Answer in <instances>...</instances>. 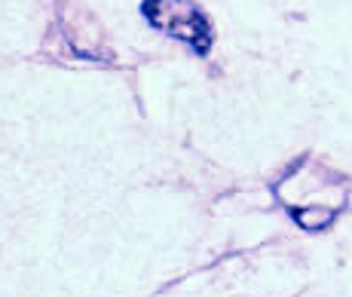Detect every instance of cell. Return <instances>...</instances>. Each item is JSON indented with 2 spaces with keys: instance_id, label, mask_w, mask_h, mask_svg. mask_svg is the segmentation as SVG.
Masks as SVG:
<instances>
[{
  "instance_id": "obj_1",
  "label": "cell",
  "mask_w": 352,
  "mask_h": 297,
  "mask_svg": "<svg viewBox=\"0 0 352 297\" xmlns=\"http://www.w3.org/2000/svg\"><path fill=\"white\" fill-rule=\"evenodd\" d=\"M349 178L337 168H331L322 160L303 153L297 163H291L282 172L279 181H273V197L288 218L300 230L322 233L346 212L349 206Z\"/></svg>"
},
{
  "instance_id": "obj_2",
  "label": "cell",
  "mask_w": 352,
  "mask_h": 297,
  "mask_svg": "<svg viewBox=\"0 0 352 297\" xmlns=\"http://www.w3.org/2000/svg\"><path fill=\"white\" fill-rule=\"evenodd\" d=\"M141 16L147 19L153 31H162L166 37L184 43L196 56H208L214 46L212 19L206 16L196 0H144Z\"/></svg>"
}]
</instances>
